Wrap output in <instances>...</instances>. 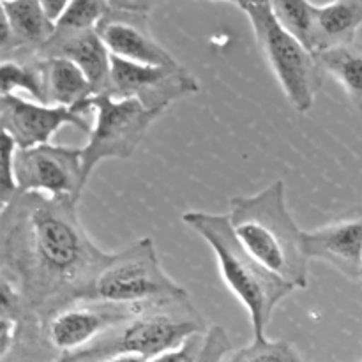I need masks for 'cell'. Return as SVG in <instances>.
Wrapping results in <instances>:
<instances>
[{"mask_svg":"<svg viewBox=\"0 0 362 362\" xmlns=\"http://www.w3.org/2000/svg\"><path fill=\"white\" fill-rule=\"evenodd\" d=\"M205 338H207V331L198 332L187 338L180 346L159 354L148 362H200L205 350Z\"/></svg>","mask_w":362,"mask_h":362,"instance_id":"cb8c5ba5","label":"cell"},{"mask_svg":"<svg viewBox=\"0 0 362 362\" xmlns=\"http://www.w3.org/2000/svg\"><path fill=\"white\" fill-rule=\"evenodd\" d=\"M182 223L211 246L223 281L250 315L253 338H264L278 304L296 288L272 274L240 244L228 214L189 211Z\"/></svg>","mask_w":362,"mask_h":362,"instance_id":"3957f363","label":"cell"},{"mask_svg":"<svg viewBox=\"0 0 362 362\" xmlns=\"http://www.w3.org/2000/svg\"><path fill=\"white\" fill-rule=\"evenodd\" d=\"M324 74H331L343 87L350 103L362 112V49L343 45L315 53Z\"/></svg>","mask_w":362,"mask_h":362,"instance_id":"ac0fdd59","label":"cell"},{"mask_svg":"<svg viewBox=\"0 0 362 362\" xmlns=\"http://www.w3.org/2000/svg\"><path fill=\"white\" fill-rule=\"evenodd\" d=\"M200 92V81L180 64L145 66L112 57V73L105 94L134 99L147 110L163 113L172 103Z\"/></svg>","mask_w":362,"mask_h":362,"instance_id":"9c48e42d","label":"cell"},{"mask_svg":"<svg viewBox=\"0 0 362 362\" xmlns=\"http://www.w3.org/2000/svg\"><path fill=\"white\" fill-rule=\"evenodd\" d=\"M98 34L112 57L145 66H175L168 49L163 48L148 27V14L110 9L99 21Z\"/></svg>","mask_w":362,"mask_h":362,"instance_id":"4fadbf2b","label":"cell"},{"mask_svg":"<svg viewBox=\"0 0 362 362\" xmlns=\"http://www.w3.org/2000/svg\"><path fill=\"white\" fill-rule=\"evenodd\" d=\"M244 13L250 18L258 48L288 103L297 112L308 113L324 80L315 52L276 20L269 4L247 7Z\"/></svg>","mask_w":362,"mask_h":362,"instance_id":"5b68a950","label":"cell"},{"mask_svg":"<svg viewBox=\"0 0 362 362\" xmlns=\"http://www.w3.org/2000/svg\"><path fill=\"white\" fill-rule=\"evenodd\" d=\"M221 2H233V4H235V0H221Z\"/></svg>","mask_w":362,"mask_h":362,"instance_id":"f546056e","label":"cell"},{"mask_svg":"<svg viewBox=\"0 0 362 362\" xmlns=\"http://www.w3.org/2000/svg\"><path fill=\"white\" fill-rule=\"evenodd\" d=\"M189 299L186 290L163 269L151 237L113 253L95 279L88 300L115 304H154Z\"/></svg>","mask_w":362,"mask_h":362,"instance_id":"8992f818","label":"cell"},{"mask_svg":"<svg viewBox=\"0 0 362 362\" xmlns=\"http://www.w3.org/2000/svg\"><path fill=\"white\" fill-rule=\"evenodd\" d=\"M69 2L71 0H39V4L42 6V9L46 11V14H48V16L52 18L55 23H57V20L62 16V13L66 11V7L69 6Z\"/></svg>","mask_w":362,"mask_h":362,"instance_id":"4316f807","label":"cell"},{"mask_svg":"<svg viewBox=\"0 0 362 362\" xmlns=\"http://www.w3.org/2000/svg\"><path fill=\"white\" fill-rule=\"evenodd\" d=\"M148 304H115L81 300L59 311L45 327V339L60 356L85 349L92 341L140 313Z\"/></svg>","mask_w":362,"mask_h":362,"instance_id":"8fae6325","label":"cell"},{"mask_svg":"<svg viewBox=\"0 0 362 362\" xmlns=\"http://www.w3.org/2000/svg\"><path fill=\"white\" fill-rule=\"evenodd\" d=\"M16 151L18 147L13 138L2 133V147H0V154H2V161H0V166H2V173H0V205H2V209L7 207L13 202V198L20 193L16 175H14V156H16Z\"/></svg>","mask_w":362,"mask_h":362,"instance_id":"603a6c76","label":"cell"},{"mask_svg":"<svg viewBox=\"0 0 362 362\" xmlns=\"http://www.w3.org/2000/svg\"><path fill=\"white\" fill-rule=\"evenodd\" d=\"M112 9L108 0H71L69 6L57 20L55 32L74 34V32L95 30L99 21Z\"/></svg>","mask_w":362,"mask_h":362,"instance_id":"44dd1931","label":"cell"},{"mask_svg":"<svg viewBox=\"0 0 362 362\" xmlns=\"http://www.w3.org/2000/svg\"><path fill=\"white\" fill-rule=\"evenodd\" d=\"M92 112V105L64 108L28 101L16 94L0 98V126L2 133L13 138L18 148H30L46 145L64 126H73L83 133H90L85 113Z\"/></svg>","mask_w":362,"mask_h":362,"instance_id":"30bf717a","label":"cell"},{"mask_svg":"<svg viewBox=\"0 0 362 362\" xmlns=\"http://www.w3.org/2000/svg\"><path fill=\"white\" fill-rule=\"evenodd\" d=\"M198 332H205V324L189 299L154 303L124 324L110 329L85 349L64 354L52 362H101L124 354L154 359L159 354L180 346Z\"/></svg>","mask_w":362,"mask_h":362,"instance_id":"277c9868","label":"cell"},{"mask_svg":"<svg viewBox=\"0 0 362 362\" xmlns=\"http://www.w3.org/2000/svg\"><path fill=\"white\" fill-rule=\"evenodd\" d=\"M94 124L87 145L81 148L85 184L99 163L106 159H129L144 141L152 122L161 113L147 110L134 99H115L108 94L92 98Z\"/></svg>","mask_w":362,"mask_h":362,"instance_id":"52a82bcc","label":"cell"},{"mask_svg":"<svg viewBox=\"0 0 362 362\" xmlns=\"http://www.w3.org/2000/svg\"><path fill=\"white\" fill-rule=\"evenodd\" d=\"M230 352V341L226 336L225 329L214 325L207 331L205 338V350L200 362H225L226 354Z\"/></svg>","mask_w":362,"mask_h":362,"instance_id":"d4e9b609","label":"cell"},{"mask_svg":"<svg viewBox=\"0 0 362 362\" xmlns=\"http://www.w3.org/2000/svg\"><path fill=\"white\" fill-rule=\"evenodd\" d=\"M41 67L45 74L46 105L64 108L92 105L95 90L76 64L60 57H49L41 59Z\"/></svg>","mask_w":362,"mask_h":362,"instance_id":"2e32d148","label":"cell"},{"mask_svg":"<svg viewBox=\"0 0 362 362\" xmlns=\"http://www.w3.org/2000/svg\"><path fill=\"white\" fill-rule=\"evenodd\" d=\"M76 207L66 198L18 193L0 214L2 278L42 332L53 315L88 300L112 258L90 239Z\"/></svg>","mask_w":362,"mask_h":362,"instance_id":"6da1fadb","label":"cell"},{"mask_svg":"<svg viewBox=\"0 0 362 362\" xmlns=\"http://www.w3.org/2000/svg\"><path fill=\"white\" fill-rule=\"evenodd\" d=\"M158 0H108L110 7L117 11H127V13L148 14Z\"/></svg>","mask_w":362,"mask_h":362,"instance_id":"484cf974","label":"cell"},{"mask_svg":"<svg viewBox=\"0 0 362 362\" xmlns=\"http://www.w3.org/2000/svg\"><path fill=\"white\" fill-rule=\"evenodd\" d=\"M14 175L20 193H41L49 198L80 202L85 189L81 148L66 145H37L18 148Z\"/></svg>","mask_w":362,"mask_h":362,"instance_id":"ba28073f","label":"cell"},{"mask_svg":"<svg viewBox=\"0 0 362 362\" xmlns=\"http://www.w3.org/2000/svg\"><path fill=\"white\" fill-rule=\"evenodd\" d=\"M269 6L276 20L311 49L318 6L311 4L310 0H269Z\"/></svg>","mask_w":362,"mask_h":362,"instance_id":"ffe728a7","label":"cell"},{"mask_svg":"<svg viewBox=\"0 0 362 362\" xmlns=\"http://www.w3.org/2000/svg\"><path fill=\"white\" fill-rule=\"evenodd\" d=\"M2 2H7V0H2Z\"/></svg>","mask_w":362,"mask_h":362,"instance_id":"4dcf8cb0","label":"cell"},{"mask_svg":"<svg viewBox=\"0 0 362 362\" xmlns=\"http://www.w3.org/2000/svg\"><path fill=\"white\" fill-rule=\"evenodd\" d=\"M226 362H304L300 354L283 339L253 338L244 349L232 354Z\"/></svg>","mask_w":362,"mask_h":362,"instance_id":"7402d4cb","label":"cell"},{"mask_svg":"<svg viewBox=\"0 0 362 362\" xmlns=\"http://www.w3.org/2000/svg\"><path fill=\"white\" fill-rule=\"evenodd\" d=\"M228 219L244 247L293 288H308L303 230L286 207L285 182L274 180L253 197L230 198Z\"/></svg>","mask_w":362,"mask_h":362,"instance_id":"7a4b0ae2","label":"cell"},{"mask_svg":"<svg viewBox=\"0 0 362 362\" xmlns=\"http://www.w3.org/2000/svg\"><path fill=\"white\" fill-rule=\"evenodd\" d=\"M39 59L60 57L76 64L94 87L95 95L105 94L112 73V53L108 52L98 30L60 34L55 32L48 42L39 49Z\"/></svg>","mask_w":362,"mask_h":362,"instance_id":"9a60e30c","label":"cell"},{"mask_svg":"<svg viewBox=\"0 0 362 362\" xmlns=\"http://www.w3.org/2000/svg\"><path fill=\"white\" fill-rule=\"evenodd\" d=\"M362 25V0H331L317 7L313 30V49L334 48L352 45Z\"/></svg>","mask_w":362,"mask_h":362,"instance_id":"e0dca14e","label":"cell"},{"mask_svg":"<svg viewBox=\"0 0 362 362\" xmlns=\"http://www.w3.org/2000/svg\"><path fill=\"white\" fill-rule=\"evenodd\" d=\"M57 23L46 14L39 0L2 2L0 52L4 59L37 55L55 34Z\"/></svg>","mask_w":362,"mask_h":362,"instance_id":"5bb4252c","label":"cell"},{"mask_svg":"<svg viewBox=\"0 0 362 362\" xmlns=\"http://www.w3.org/2000/svg\"><path fill=\"white\" fill-rule=\"evenodd\" d=\"M151 359L141 356H133V354H124V356H113L108 359H103L101 362H148Z\"/></svg>","mask_w":362,"mask_h":362,"instance_id":"83f0119b","label":"cell"},{"mask_svg":"<svg viewBox=\"0 0 362 362\" xmlns=\"http://www.w3.org/2000/svg\"><path fill=\"white\" fill-rule=\"evenodd\" d=\"M0 87H2V95L25 90L35 99V103L46 105L41 59L37 55L4 59L0 66Z\"/></svg>","mask_w":362,"mask_h":362,"instance_id":"d6986e66","label":"cell"},{"mask_svg":"<svg viewBox=\"0 0 362 362\" xmlns=\"http://www.w3.org/2000/svg\"><path fill=\"white\" fill-rule=\"evenodd\" d=\"M303 251L308 260L325 262L346 278H362V207L329 225L303 232Z\"/></svg>","mask_w":362,"mask_h":362,"instance_id":"7c38bea8","label":"cell"},{"mask_svg":"<svg viewBox=\"0 0 362 362\" xmlns=\"http://www.w3.org/2000/svg\"><path fill=\"white\" fill-rule=\"evenodd\" d=\"M235 4L244 11V9H247V7L265 6V4H269V0H235Z\"/></svg>","mask_w":362,"mask_h":362,"instance_id":"f1b7e54d","label":"cell"}]
</instances>
